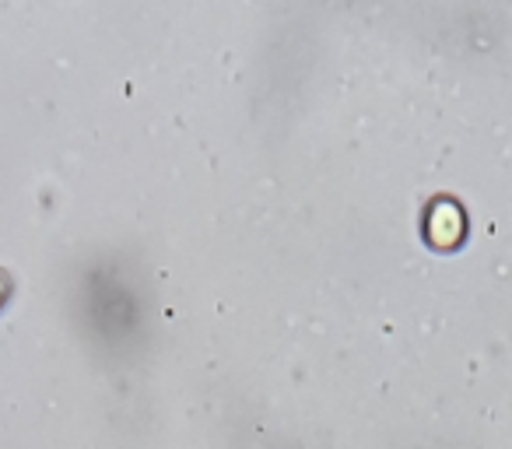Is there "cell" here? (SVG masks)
Returning <instances> with one entry per match:
<instances>
[{
	"mask_svg": "<svg viewBox=\"0 0 512 449\" xmlns=\"http://www.w3.org/2000/svg\"><path fill=\"white\" fill-rule=\"evenodd\" d=\"M4 292H8V278H0V299H4Z\"/></svg>",
	"mask_w": 512,
	"mask_h": 449,
	"instance_id": "cell-2",
	"label": "cell"
},
{
	"mask_svg": "<svg viewBox=\"0 0 512 449\" xmlns=\"http://www.w3.org/2000/svg\"><path fill=\"white\" fill-rule=\"evenodd\" d=\"M428 236H432L435 246H456L463 236V214L456 204L449 200H439L428 214Z\"/></svg>",
	"mask_w": 512,
	"mask_h": 449,
	"instance_id": "cell-1",
	"label": "cell"
}]
</instances>
